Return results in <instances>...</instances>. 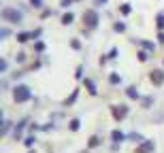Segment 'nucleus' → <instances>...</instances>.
I'll return each instance as SVG.
<instances>
[{"instance_id":"f257e3e1","label":"nucleus","mask_w":164,"mask_h":153,"mask_svg":"<svg viewBox=\"0 0 164 153\" xmlns=\"http://www.w3.org/2000/svg\"><path fill=\"white\" fill-rule=\"evenodd\" d=\"M2 17H4L6 21H11V24H19V21H21V13L15 11V9H4V11H2Z\"/></svg>"},{"instance_id":"f03ea898","label":"nucleus","mask_w":164,"mask_h":153,"mask_svg":"<svg viewBox=\"0 0 164 153\" xmlns=\"http://www.w3.org/2000/svg\"><path fill=\"white\" fill-rule=\"evenodd\" d=\"M28 98H30V92H28V87H24V85L15 87V92H13V100H15V102H26Z\"/></svg>"},{"instance_id":"7ed1b4c3","label":"nucleus","mask_w":164,"mask_h":153,"mask_svg":"<svg viewBox=\"0 0 164 153\" xmlns=\"http://www.w3.org/2000/svg\"><path fill=\"white\" fill-rule=\"evenodd\" d=\"M83 24L90 26V28H96V26H98V15H96V11H92V9L85 11V13H83Z\"/></svg>"},{"instance_id":"20e7f679","label":"nucleus","mask_w":164,"mask_h":153,"mask_svg":"<svg viewBox=\"0 0 164 153\" xmlns=\"http://www.w3.org/2000/svg\"><path fill=\"white\" fill-rule=\"evenodd\" d=\"M149 77H151V83H154V85H162L164 83V72L162 70H151Z\"/></svg>"},{"instance_id":"39448f33","label":"nucleus","mask_w":164,"mask_h":153,"mask_svg":"<svg viewBox=\"0 0 164 153\" xmlns=\"http://www.w3.org/2000/svg\"><path fill=\"white\" fill-rule=\"evenodd\" d=\"M128 115V106H113V117L120 121V119H124Z\"/></svg>"},{"instance_id":"423d86ee","label":"nucleus","mask_w":164,"mask_h":153,"mask_svg":"<svg viewBox=\"0 0 164 153\" xmlns=\"http://www.w3.org/2000/svg\"><path fill=\"white\" fill-rule=\"evenodd\" d=\"M149 151H154V143H143V145L136 149V153H149Z\"/></svg>"},{"instance_id":"0eeeda50","label":"nucleus","mask_w":164,"mask_h":153,"mask_svg":"<svg viewBox=\"0 0 164 153\" xmlns=\"http://www.w3.org/2000/svg\"><path fill=\"white\" fill-rule=\"evenodd\" d=\"M71 21H73V15H71V13H66V15L62 17V24L66 26V24H71Z\"/></svg>"},{"instance_id":"6e6552de","label":"nucleus","mask_w":164,"mask_h":153,"mask_svg":"<svg viewBox=\"0 0 164 153\" xmlns=\"http://www.w3.org/2000/svg\"><path fill=\"white\" fill-rule=\"evenodd\" d=\"M85 87H87V89L92 92V96L96 94V87H94V83H92V81H85Z\"/></svg>"},{"instance_id":"1a4fd4ad","label":"nucleus","mask_w":164,"mask_h":153,"mask_svg":"<svg viewBox=\"0 0 164 153\" xmlns=\"http://www.w3.org/2000/svg\"><path fill=\"white\" fill-rule=\"evenodd\" d=\"M113 140H124V134L115 130V132H113Z\"/></svg>"},{"instance_id":"9d476101","label":"nucleus","mask_w":164,"mask_h":153,"mask_svg":"<svg viewBox=\"0 0 164 153\" xmlns=\"http://www.w3.org/2000/svg\"><path fill=\"white\" fill-rule=\"evenodd\" d=\"M87 147H98V138H96V136H92V138H90V145H87Z\"/></svg>"},{"instance_id":"9b49d317","label":"nucleus","mask_w":164,"mask_h":153,"mask_svg":"<svg viewBox=\"0 0 164 153\" xmlns=\"http://www.w3.org/2000/svg\"><path fill=\"white\" fill-rule=\"evenodd\" d=\"M128 96H130V98H136L139 94H136V89H134V87H130V89H128Z\"/></svg>"},{"instance_id":"f8f14e48","label":"nucleus","mask_w":164,"mask_h":153,"mask_svg":"<svg viewBox=\"0 0 164 153\" xmlns=\"http://www.w3.org/2000/svg\"><path fill=\"white\" fill-rule=\"evenodd\" d=\"M71 130H79V121H77V119H73V123H71Z\"/></svg>"},{"instance_id":"ddd939ff","label":"nucleus","mask_w":164,"mask_h":153,"mask_svg":"<svg viewBox=\"0 0 164 153\" xmlns=\"http://www.w3.org/2000/svg\"><path fill=\"white\" fill-rule=\"evenodd\" d=\"M115 30L117 32H124V24H115Z\"/></svg>"},{"instance_id":"4468645a","label":"nucleus","mask_w":164,"mask_h":153,"mask_svg":"<svg viewBox=\"0 0 164 153\" xmlns=\"http://www.w3.org/2000/svg\"><path fill=\"white\" fill-rule=\"evenodd\" d=\"M32 4H34V6H41L43 2H41V0H32Z\"/></svg>"}]
</instances>
